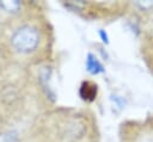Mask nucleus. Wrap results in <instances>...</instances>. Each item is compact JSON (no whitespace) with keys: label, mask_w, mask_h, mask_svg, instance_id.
<instances>
[{"label":"nucleus","mask_w":153,"mask_h":142,"mask_svg":"<svg viewBox=\"0 0 153 142\" xmlns=\"http://www.w3.org/2000/svg\"><path fill=\"white\" fill-rule=\"evenodd\" d=\"M99 36L102 37V41H103L104 43H108V42H109L108 35H106V32H104V30H100V31H99Z\"/></svg>","instance_id":"nucleus-5"},{"label":"nucleus","mask_w":153,"mask_h":142,"mask_svg":"<svg viewBox=\"0 0 153 142\" xmlns=\"http://www.w3.org/2000/svg\"><path fill=\"white\" fill-rule=\"evenodd\" d=\"M39 43V33L38 31L30 26L24 25L16 30L11 37L12 47L19 53H31L33 51Z\"/></svg>","instance_id":"nucleus-1"},{"label":"nucleus","mask_w":153,"mask_h":142,"mask_svg":"<svg viewBox=\"0 0 153 142\" xmlns=\"http://www.w3.org/2000/svg\"><path fill=\"white\" fill-rule=\"evenodd\" d=\"M96 94H97V86L92 82H82L81 87H80V97L84 99V100H88V101H92L94 98H96Z\"/></svg>","instance_id":"nucleus-2"},{"label":"nucleus","mask_w":153,"mask_h":142,"mask_svg":"<svg viewBox=\"0 0 153 142\" xmlns=\"http://www.w3.org/2000/svg\"><path fill=\"white\" fill-rule=\"evenodd\" d=\"M0 6L4 7L6 11H16V10L19 8L20 4L18 1H10V2L8 1H2V2H0Z\"/></svg>","instance_id":"nucleus-4"},{"label":"nucleus","mask_w":153,"mask_h":142,"mask_svg":"<svg viewBox=\"0 0 153 142\" xmlns=\"http://www.w3.org/2000/svg\"><path fill=\"white\" fill-rule=\"evenodd\" d=\"M86 69L90 74H99L102 72H104V68L102 66V63L97 60V57H94L93 54H88L87 58H86Z\"/></svg>","instance_id":"nucleus-3"}]
</instances>
